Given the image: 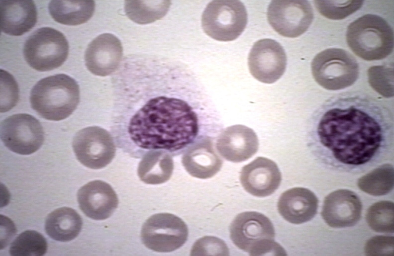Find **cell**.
<instances>
[{"label": "cell", "mask_w": 394, "mask_h": 256, "mask_svg": "<svg viewBox=\"0 0 394 256\" xmlns=\"http://www.w3.org/2000/svg\"><path fill=\"white\" fill-rule=\"evenodd\" d=\"M95 8L94 0H51L48 10L52 17L61 24L78 25L87 22Z\"/></svg>", "instance_id": "cb8c5ba5"}, {"label": "cell", "mask_w": 394, "mask_h": 256, "mask_svg": "<svg viewBox=\"0 0 394 256\" xmlns=\"http://www.w3.org/2000/svg\"><path fill=\"white\" fill-rule=\"evenodd\" d=\"M182 163L192 176L207 179L220 170L223 162L216 153L210 139L203 137L185 151Z\"/></svg>", "instance_id": "d6986e66"}, {"label": "cell", "mask_w": 394, "mask_h": 256, "mask_svg": "<svg viewBox=\"0 0 394 256\" xmlns=\"http://www.w3.org/2000/svg\"><path fill=\"white\" fill-rule=\"evenodd\" d=\"M216 147L225 160L239 163L247 160L256 153L259 141L253 129L243 125H235L221 132Z\"/></svg>", "instance_id": "ac0fdd59"}, {"label": "cell", "mask_w": 394, "mask_h": 256, "mask_svg": "<svg viewBox=\"0 0 394 256\" xmlns=\"http://www.w3.org/2000/svg\"><path fill=\"white\" fill-rule=\"evenodd\" d=\"M368 82L378 93L385 97L394 96V69L386 66H374L368 70Z\"/></svg>", "instance_id": "f546056e"}, {"label": "cell", "mask_w": 394, "mask_h": 256, "mask_svg": "<svg viewBox=\"0 0 394 256\" xmlns=\"http://www.w3.org/2000/svg\"><path fill=\"white\" fill-rule=\"evenodd\" d=\"M170 5V0H126L124 9L131 20L138 24H145L163 17Z\"/></svg>", "instance_id": "d4e9b609"}, {"label": "cell", "mask_w": 394, "mask_h": 256, "mask_svg": "<svg viewBox=\"0 0 394 256\" xmlns=\"http://www.w3.org/2000/svg\"><path fill=\"white\" fill-rule=\"evenodd\" d=\"M240 180L242 186L249 193L264 197L271 195L278 189L282 175L274 161L260 157L242 168Z\"/></svg>", "instance_id": "9a60e30c"}, {"label": "cell", "mask_w": 394, "mask_h": 256, "mask_svg": "<svg viewBox=\"0 0 394 256\" xmlns=\"http://www.w3.org/2000/svg\"><path fill=\"white\" fill-rule=\"evenodd\" d=\"M315 81L328 90H339L352 85L359 76V66L349 52L329 48L317 54L311 64Z\"/></svg>", "instance_id": "8992f818"}, {"label": "cell", "mask_w": 394, "mask_h": 256, "mask_svg": "<svg viewBox=\"0 0 394 256\" xmlns=\"http://www.w3.org/2000/svg\"><path fill=\"white\" fill-rule=\"evenodd\" d=\"M363 0H314L315 7L323 16L331 19H344L359 9Z\"/></svg>", "instance_id": "f1b7e54d"}, {"label": "cell", "mask_w": 394, "mask_h": 256, "mask_svg": "<svg viewBox=\"0 0 394 256\" xmlns=\"http://www.w3.org/2000/svg\"><path fill=\"white\" fill-rule=\"evenodd\" d=\"M47 249V241L40 233L26 230L12 242L9 252L11 256H43Z\"/></svg>", "instance_id": "4316f807"}, {"label": "cell", "mask_w": 394, "mask_h": 256, "mask_svg": "<svg viewBox=\"0 0 394 256\" xmlns=\"http://www.w3.org/2000/svg\"><path fill=\"white\" fill-rule=\"evenodd\" d=\"M82 225V219L75 210L63 207L48 215L45 222V230L53 240L68 242L78 236Z\"/></svg>", "instance_id": "7402d4cb"}, {"label": "cell", "mask_w": 394, "mask_h": 256, "mask_svg": "<svg viewBox=\"0 0 394 256\" xmlns=\"http://www.w3.org/2000/svg\"><path fill=\"white\" fill-rule=\"evenodd\" d=\"M72 147L77 160L84 166L95 170L107 166L116 152L112 135L97 126L79 131L73 138Z\"/></svg>", "instance_id": "30bf717a"}, {"label": "cell", "mask_w": 394, "mask_h": 256, "mask_svg": "<svg viewBox=\"0 0 394 256\" xmlns=\"http://www.w3.org/2000/svg\"><path fill=\"white\" fill-rule=\"evenodd\" d=\"M0 138L12 152L27 155L41 147L44 133L36 118L28 114L19 113L9 116L1 123Z\"/></svg>", "instance_id": "8fae6325"}, {"label": "cell", "mask_w": 394, "mask_h": 256, "mask_svg": "<svg viewBox=\"0 0 394 256\" xmlns=\"http://www.w3.org/2000/svg\"><path fill=\"white\" fill-rule=\"evenodd\" d=\"M287 56L281 45L269 38L255 42L248 56V67L253 77L265 84H272L284 74Z\"/></svg>", "instance_id": "4fadbf2b"}, {"label": "cell", "mask_w": 394, "mask_h": 256, "mask_svg": "<svg viewBox=\"0 0 394 256\" xmlns=\"http://www.w3.org/2000/svg\"><path fill=\"white\" fill-rule=\"evenodd\" d=\"M77 199L84 214L96 220L110 217L118 204L117 195L112 187L100 180L91 181L81 187Z\"/></svg>", "instance_id": "2e32d148"}, {"label": "cell", "mask_w": 394, "mask_h": 256, "mask_svg": "<svg viewBox=\"0 0 394 256\" xmlns=\"http://www.w3.org/2000/svg\"><path fill=\"white\" fill-rule=\"evenodd\" d=\"M68 53L69 44L66 37L59 31L49 27L35 31L23 47V55L27 64L42 72L61 66Z\"/></svg>", "instance_id": "52a82bcc"}, {"label": "cell", "mask_w": 394, "mask_h": 256, "mask_svg": "<svg viewBox=\"0 0 394 256\" xmlns=\"http://www.w3.org/2000/svg\"><path fill=\"white\" fill-rule=\"evenodd\" d=\"M394 184V168L390 164L380 166L358 181V186L362 191L374 196L388 194L392 190Z\"/></svg>", "instance_id": "484cf974"}, {"label": "cell", "mask_w": 394, "mask_h": 256, "mask_svg": "<svg viewBox=\"0 0 394 256\" xmlns=\"http://www.w3.org/2000/svg\"><path fill=\"white\" fill-rule=\"evenodd\" d=\"M191 255H229L225 243L214 237L205 236L198 240L193 245Z\"/></svg>", "instance_id": "1f68e13d"}, {"label": "cell", "mask_w": 394, "mask_h": 256, "mask_svg": "<svg viewBox=\"0 0 394 256\" xmlns=\"http://www.w3.org/2000/svg\"><path fill=\"white\" fill-rule=\"evenodd\" d=\"M122 54L120 40L112 34L103 33L88 45L85 54L86 66L96 76H107L117 70Z\"/></svg>", "instance_id": "5bb4252c"}, {"label": "cell", "mask_w": 394, "mask_h": 256, "mask_svg": "<svg viewBox=\"0 0 394 256\" xmlns=\"http://www.w3.org/2000/svg\"><path fill=\"white\" fill-rule=\"evenodd\" d=\"M153 85L143 89L125 85L112 120L117 146L136 157L155 150L179 154L203 137L197 111L178 89Z\"/></svg>", "instance_id": "6da1fadb"}, {"label": "cell", "mask_w": 394, "mask_h": 256, "mask_svg": "<svg viewBox=\"0 0 394 256\" xmlns=\"http://www.w3.org/2000/svg\"><path fill=\"white\" fill-rule=\"evenodd\" d=\"M268 21L280 35L295 38L304 33L311 25L313 12L307 0H273L267 11Z\"/></svg>", "instance_id": "7c38bea8"}, {"label": "cell", "mask_w": 394, "mask_h": 256, "mask_svg": "<svg viewBox=\"0 0 394 256\" xmlns=\"http://www.w3.org/2000/svg\"><path fill=\"white\" fill-rule=\"evenodd\" d=\"M188 229L186 223L177 216L167 213L150 217L141 231L143 244L159 253H169L181 248L187 241Z\"/></svg>", "instance_id": "9c48e42d"}, {"label": "cell", "mask_w": 394, "mask_h": 256, "mask_svg": "<svg viewBox=\"0 0 394 256\" xmlns=\"http://www.w3.org/2000/svg\"><path fill=\"white\" fill-rule=\"evenodd\" d=\"M18 98L17 84L10 74L0 70V112L11 109L16 104Z\"/></svg>", "instance_id": "4dcf8cb0"}, {"label": "cell", "mask_w": 394, "mask_h": 256, "mask_svg": "<svg viewBox=\"0 0 394 256\" xmlns=\"http://www.w3.org/2000/svg\"><path fill=\"white\" fill-rule=\"evenodd\" d=\"M315 194L303 187L288 189L280 196L277 204L279 213L289 222L302 224L312 219L318 208Z\"/></svg>", "instance_id": "ffe728a7"}, {"label": "cell", "mask_w": 394, "mask_h": 256, "mask_svg": "<svg viewBox=\"0 0 394 256\" xmlns=\"http://www.w3.org/2000/svg\"><path fill=\"white\" fill-rule=\"evenodd\" d=\"M362 204L358 195L348 189H339L328 194L323 202L322 217L329 226L345 228L360 220Z\"/></svg>", "instance_id": "e0dca14e"}, {"label": "cell", "mask_w": 394, "mask_h": 256, "mask_svg": "<svg viewBox=\"0 0 394 256\" xmlns=\"http://www.w3.org/2000/svg\"><path fill=\"white\" fill-rule=\"evenodd\" d=\"M387 125L380 115L359 106L334 107L322 114L316 133L337 161L357 166L369 162L379 150Z\"/></svg>", "instance_id": "7a4b0ae2"}, {"label": "cell", "mask_w": 394, "mask_h": 256, "mask_svg": "<svg viewBox=\"0 0 394 256\" xmlns=\"http://www.w3.org/2000/svg\"><path fill=\"white\" fill-rule=\"evenodd\" d=\"M80 101V89L77 82L60 74L38 81L30 92L31 107L42 118L60 121L69 117Z\"/></svg>", "instance_id": "3957f363"}, {"label": "cell", "mask_w": 394, "mask_h": 256, "mask_svg": "<svg viewBox=\"0 0 394 256\" xmlns=\"http://www.w3.org/2000/svg\"><path fill=\"white\" fill-rule=\"evenodd\" d=\"M247 23L246 8L238 0H213L207 4L201 16L204 32L220 41H230L238 38Z\"/></svg>", "instance_id": "ba28073f"}, {"label": "cell", "mask_w": 394, "mask_h": 256, "mask_svg": "<svg viewBox=\"0 0 394 256\" xmlns=\"http://www.w3.org/2000/svg\"><path fill=\"white\" fill-rule=\"evenodd\" d=\"M394 237L378 236L369 239L365 246L367 256H394Z\"/></svg>", "instance_id": "d6a6232c"}, {"label": "cell", "mask_w": 394, "mask_h": 256, "mask_svg": "<svg viewBox=\"0 0 394 256\" xmlns=\"http://www.w3.org/2000/svg\"><path fill=\"white\" fill-rule=\"evenodd\" d=\"M229 233L234 244L249 255H287L274 241L273 225L263 214L248 211L238 214L230 225Z\"/></svg>", "instance_id": "5b68a950"}, {"label": "cell", "mask_w": 394, "mask_h": 256, "mask_svg": "<svg viewBox=\"0 0 394 256\" xmlns=\"http://www.w3.org/2000/svg\"><path fill=\"white\" fill-rule=\"evenodd\" d=\"M0 31L12 36H20L35 25L37 11L32 0H1Z\"/></svg>", "instance_id": "44dd1931"}, {"label": "cell", "mask_w": 394, "mask_h": 256, "mask_svg": "<svg viewBox=\"0 0 394 256\" xmlns=\"http://www.w3.org/2000/svg\"><path fill=\"white\" fill-rule=\"evenodd\" d=\"M174 162L170 154L161 150L146 153L139 163L137 174L146 184H159L166 182L171 177Z\"/></svg>", "instance_id": "603a6c76"}, {"label": "cell", "mask_w": 394, "mask_h": 256, "mask_svg": "<svg viewBox=\"0 0 394 256\" xmlns=\"http://www.w3.org/2000/svg\"><path fill=\"white\" fill-rule=\"evenodd\" d=\"M366 221L374 231L392 233L394 231V204L390 201H381L372 205L366 213Z\"/></svg>", "instance_id": "83f0119b"}, {"label": "cell", "mask_w": 394, "mask_h": 256, "mask_svg": "<svg viewBox=\"0 0 394 256\" xmlns=\"http://www.w3.org/2000/svg\"><path fill=\"white\" fill-rule=\"evenodd\" d=\"M346 37L351 50L366 61L384 59L393 50V30L386 20L377 15L367 14L351 22Z\"/></svg>", "instance_id": "277c9868"}]
</instances>
